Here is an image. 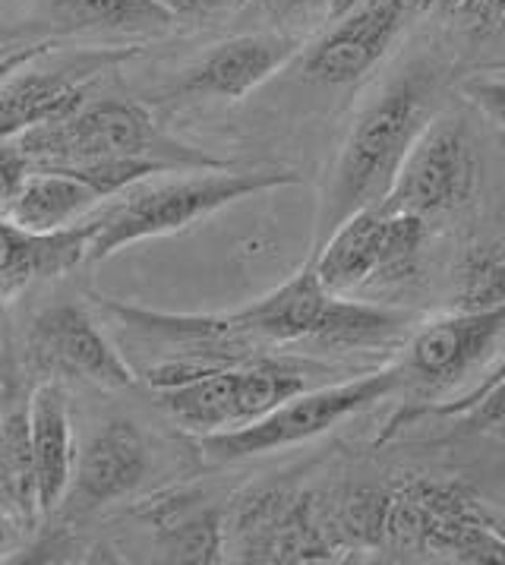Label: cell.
<instances>
[{
    "mask_svg": "<svg viewBox=\"0 0 505 565\" xmlns=\"http://www.w3.org/2000/svg\"><path fill=\"white\" fill-rule=\"evenodd\" d=\"M0 509L20 519L39 515L29 446V407L0 414Z\"/></svg>",
    "mask_w": 505,
    "mask_h": 565,
    "instance_id": "21",
    "label": "cell"
},
{
    "mask_svg": "<svg viewBox=\"0 0 505 565\" xmlns=\"http://www.w3.org/2000/svg\"><path fill=\"white\" fill-rule=\"evenodd\" d=\"M477 183L474 146L455 117H430L398 168L383 209L420 218L452 212L471 200Z\"/></svg>",
    "mask_w": 505,
    "mask_h": 565,
    "instance_id": "7",
    "label": "cell"
},
{
    "mask_svg": "<svg viewBox=\"0 0 505 565\" xmlns=\"http://www.w3.org/2000/svg\"><path fill=\"white\" fill-rule=\"evenodd\" d=\"M67 20L89 29L117 32H161L174 13L161 0H51Z\"/></svg>",
    "mask_w": 505,
    "mask_h": 565,
    "instance_id": "22",
    "label": "cell"
},
{
    "mask_svg": "<svg viewBox=\"0 0 505 565\" xmlns=\"http://www.w3.org/2000/svg\"><path fill=\"white\" fill-rule=\"evenodd\" d=\"M25 174H29V161L20 152L17 139H0V209L17 193Z\"/></svg>",
    "mask_w": 505,
    "mask_h": 565,
    "instance_id": "30",
    "label": "cell"
},
{
    "mask_svg": "<svg viewBox=\"0 0 505 565\" xmlns=\"http://www.w3.org/2000/svg\"><path fill=\"white\" fill-rule=\"evenodd\" d=\"M149 475V449L130 420H115L95 436L73 465L69 502L79 512H93L105 502L133 493Z\"/></svg>",
    "mask_w": 505,
    "mask_h": 565,
    "instance_id": "14",
    "label": "cell"
},
{
    "mask_svg": "<svg viewBox=\"0 0 505 565\" xmlns=\"http://www.w3.org/2000/svg\"><path fill=\"white\" fill-rule=\"evenodd\" d=\"M503 376H505V354H503V361L493 366V373H490V376H486V380H483V383L477 385V388L464 392V395H461V398H455V402H445V405H427V407H420V411H405V414L391 417V424H389V430H386V436H391V433L398 430V427H401L405 420H411V417H420V414H439V417H459V414H464L468 407H471V405H474V402H477V398H481L486 388H493V385L499 383Z\"/></svg>",
    "mask_w": 505,
    "mask_h": 565,
    "instance_id": "27",
    "label": "cell"
},
{
    "mask_svg": "<svg viewBox=\"0 0 505 565\" xmlns=\"http://www.w3.org/2000/svg\"><path fill=\"white\" fill-rule=\"evenodd\" d=\"M98 203H101V196L93 186H86L67 171L29 168V174L17 186V193L7 200V205L0 209V215L25 231L47 234V231L79 225L83 215H89Z\"/></svg>",
    "mask_w": 505,
    "mask_h": 565,
    "instance_id": "20",
    "label": "cell"
},
{
    "mask_svg": "<svg viewBox=\"0 0 505 565\" xmlns=\"http://www.w3.org/2000/svg\"><path fill=\"white\" fill-rule=\"evenodd\" d=\"M17 146L29 161V168L45 164H89L108 159H155L174 171H208L225 168V161L184 146L168 134H161L152 114L137 102L105 98L95 105H83L76 111L32 127L17 136Z\"/></svg>",
    "mask_w": 505,
    "mask_h": 565,
    "instance_id": "3",
    "label": "cell"
},
{
    "mask_svg": "<svg viewBox=\"0 0 505 565\" xmlns=\"http://www.w3.org/2000/svg\"><path fill=\"white\" fill-rule=\"evenodd\" d=\"M505 335V303L490 310H452L417 332L401 366V376L439 392L477 370Z\"/></svg>",
    "mask_w": 505,
    "mask_h": 565,
    "instance_id": "10",
    "label": "cell"
},
{
    "mask_svg": "<svg viewBox=\"0 0 505 565\" xmlns=\"http://www.w3.org/2000/svg\"><path fill=\"white\" fill-rule=\"evenodd\" d=\"M401 383H405L401 366H389L379 373H367L361 380L325 385V388H313V392L303 388L247 427L200 436V449L212 461H240V458H253V455L276 452L284 446H298V443H307L320 433L332 430L339 420H345L351 414L383 402Z\"/></svg>",
    "mask_w": 505,
    "mask_h": 565,
    "instance_id": "5",
    "label": "cell"
},
{
    "mask_svg": "<svg viewBox=\"0 0 505 565\" xmlns=\"http://www.w3.org/2000/svg\"><path fill=\"white\" fill-rule=\"evenodd\" d=\"M389 244V212L383 205H367L347 215L322 241L313 269L332 295H351L369 281H383Z\"/></svg>",
    "mask_w": 505,
    "mask_h": 565,
    "instance_id": "15",
    "label": "cell"
},
{
    "mask_svg": "<svg viewBox=\"0 0 505 565\" xmlns=\"http://www.w3.org/2000/svg\"><path fill=\"white\" fill-rule=\"evenodd\" d=\"M383 543L395 553H433L455 563L505 565V541L459 487L413 480L395 490Z\"/></svg>",
    "mask_w": 505,
    "mask_h": 565,
    "instance_id": "6",
    "label": "cell"
},
{
    "mask_svg": "<svg viewBox=\"0 0 505 565\" xmlns=\"http://www.w3.org/2000/svg\"><path fill=\"white\" fill-rule=\"evenodd\" d=\"M0 303H3V300H0Z\"/></svg>",
    "mask_w": 505,
    "mask_h": 565,
    "instance_id": "37",
    "label": "cell"
},
{
    "mask_svg": "<svg viewBox=\"0 0 505 565\" xmlns=\"http://www.w3.org/2000/svg\"><path fill=\"white\" fill-rule=\"evenodd\" d=\"M32 361L51 376L86 380L101 388H133L139 383L137 370L95 326V319L76 307H51L35 317L29 332Z\"/></svg>",
    "mask_w": 505,
    "mask_h": 565,
    "instance_id": "9",
    "label": "cell"
},
{
    "mask_svg": "<svg viewBox=\"0 0 505 565\" xmlns=\"http://www.w3.org/2000/svg\"><path fill=\"white\" fill-rule=\"evenodd\" d=\"M7 527H10V515L0 509V550H3V543H7Z\"/></svg>",
    "mask_w": 505,
    "mask_h": 565,
    "instance_id": "35",
    "label": "cell"
},
{
    "mask_svg": "<svg viewBox=\"0 0 505 565\" xmlns=\"http://www.w3.org/2000/svg\"><path fill=\"white\" fill-rule=\"evenodd\" d=\"M108 64V57H98L93 64L57 70H13L0 79V139H17L32 127L64 120L76 108L86 105V92L95 73Z\"/></svg>",
    "mask_w": 505,
    "mask_h": 565,
    "instance_id": "12",
    "label": "cell"
},
{
    "mask_svg": "<svg viewBox=\"0 0 505 565\" xmlns=\"http://www.w3.org/2000/svg\"><path fill=\"white\" fill-rule=\"evenodd\" d=\"M230 546L244 563H329L335 543L313 499L291 490H259L244 499L230 524Z\"/></svg>",
    "mask_w": 505,
    "mask_h": 565,
    "instance_id": "8",
    "label": "cell"
},
{
    "mask_svg": "<svg viewBox=\"0 0 505 565\" xmlns=\"http://www.w3.org/2000/svg\"><path fill=\"white\" fill-rule=\"evenodd\" d=\"M294 42L284 35H240L215 45L206 57L190 70L184 89L190 95H212V98H244L247 92L262 86L276 70H281Z\"/></svg>",
    "mask_w": 505,
    "mask_h": 565,
    "instance_id": "17",
    "label": "cell"
},
{
    "mask_svg": "<svg viewBox=\"0 0 505 565\" xmlns=\"http://www.w3.org/2000/svg\"><path fill=\"white\" fill-rule=\"evenodd\" d=\"M503 142H505V130H503Z\"/></svg>",
    "mask_w": 505,
    "mask_h": 565,
    "instance_id": "36",
    "label": "cell"
},
{
    "mask_svg": "<svg viewBox=\"0 0 505 565\" xmlns=\"http://www.w3.org/2000/svg\"><path fill=\"white\" fill-rule=\"evenodd\" d=\"M464 95L481 108L499 130H505V79H471Z\"/></svg>",
    "mask_w": 505,
    "mask_h": 565,
    "instance_id": "29",
    "label": "cell"
},
{
    "mask_svg": "<svg viewBox=\"0 0 505 565\" xmlns=\"http://www.w3.org/2000/svg\"><path fill=\"white\" fill-rule=\"evenodd\" d=\"M445 10L474 29H493L505 20V0H442Z\"/></svg>",
    "mask_w": 505,
    "mask_h": 565,
    "instance_id": "28",
    "label": "cell"
},
{
    "mask_svg": "<svg viewBox=\"0 0 505 565\" xmlns=\"http://www.w3.org/2000/svg\"><path fill=\"white\" fill-rule=\"evenodd\" d=\"M332 291H325L320 275L310 266L278 285L272 295L253 300L250 307L228 313L230 329L240 339L253 341H276V344H291V341H316L322 332V322L332 307Z\"/></svg>",
    "mask_w": 505,
    "mask_h": 565,
    "instance_id": "13",
    "label": "cell"
},
{
    "mask_svg": "<svg viewBox=\"0 0 505 565\" xmlns=\"http://www.w3.org/2000/svg\"><path fill=\"white\" fill-rule=\"evenodd\" d=\"M269 7L278 17H303L320 7H329V0H269Z\"/></svg>",
    "mask_w": 505,
    "mask_h": 565,
    "instance_id": "31",
    "label": "cell"
},
{
    "mask_svg": "<svg viewBox=\"0 0 505 565\" xmlns=\"http://www.w3.org/2000/svg\"><path fill=\"white\" fill-rule=\"evenodd\" d=\"M307 388V370L294 361L259 358L212 370L193 383L155 392L159 407L193 436L247 427Z\"/></svg>",
    "mask_w": 505,
    "mask_h": 565,
    "instance_id": "4",
    "label": "cell"
},
{
    "mask_svg": "<svg viewBox=\"0 0 505 565\" xmlns=\"http://www.w3.org/2000/svg\"><path fill=\"white\" fill-rule=\"evenodd\" d=\"M300 181L303 178L291 168H259V171L208 168V171H193V178L184 181H139L130 190H123L117 203L93 215V237L86 247V259L89 263L108 259L127 244L174 234L237 200L278 186H294Z\"/></svg>",
    "mask_w": 505,
    "mask_h": 565,
    "instance_id": "1",
    "label": "cell"
},
{
    "mask_svg": "<svg viewBox=\"0 0 505 565\" xmlns=\"http://www.w3.org/2000/svg\"><path fill=\"white\" fill-rule=\"evenodd\" d=\"M430 3L433 0H367L345 20H339V25L307 54V76L329 86L361 79L369 67L379 64L413 13Z\"/></svg>",
    "mask_w": 505,
    "mask_h": 565,
    "instance_id": "11",
    "label": "cell"
},
{
    "mask_svg": "<svg viewBox=\"0 0 505 565\" xmlns=\"http://www.w3.org/2000/svg\"><path fill=\"white\" fill-rule=\"evenodd\" d=\"M405 317L373 307V303H357L347 297L335 295L329 317L322 322L320 344L325 348H364V344H383L401 329Z\"/></svg>",
    "mask_w": 505,
    "mask_h": 565,
    "instance_id": "23",
    "label": "cell"
},
{
    "mask_svg": "<svg viewBox=\"0 0 505 565\" xmlns=\"http://www.w3.org/2000/svg\"><path fill=\"white\" fill-rule=\"evenodd\" d=\"M29 446L39 515H51L67 499L73 480V433L67 398L57 383H42L29 398Z\"/></svg>",
    "mask_w": 505,
    "mask_h": 565,
    "instance_id": "18",
    "label": "cell"
},
{
    "mask_svg": "<svg viewBox=\"0 0 505 565\" xmlns=\"http://www.w3.org/2000/svg\"><path fill=\"white\" fill-rule=\"evenodd\" d=\"M391 493L386 490H354L345 502V531L354 541L367 546H383V531H386V515H389Z\"/></svg>",
    "mask_w": 505,
    "mask_h": 565,
    "instance_id": "25",
    "label": "cell"
},
{
    "mask_svg": "<svg viewBox=\"0 0 505 565\" xmlns=\"http://www.w3.org/2000/svg\"><path fill=\"white\" fill-rule=\"evenodd\" d=\"M174 17H196V13H206L212 7H218L222 0H161Z\"/></svg>",
    "mask_w": 505,
    "mask_h": 565,
    "instance_id": "33",
    "label": "cell"
},
{
    "mask_svg": "<svg viewBox=\"0 0 505 565\" xmlns=\"http://www.w3.org/2000/svg\"><path fill=\"white\" fill-rule=\"evenodd\" d=\"M464 427L474 433H503L505 436V376L493 388H486L464 414Z\"/></svg>",
    "mask_w": 505,
    "mask_h": 565,
    "instance_id": "26",
    "label": "cell"
},
{
    "mask_svg": "<svg viewBox=\"0 0 505 565\" xmlns=\"http://www.w3.org/2000/svg\"><path fill=\"white\" fill-rule=\"evenodd\" d=\"M93 218L83 225L35 234L0 215V300L20 295L32 281L57 278L86 259Z\"/></svg>",
    "mask_w": 505,
    "mask_h": 565,
    "instance_id": "16",
    "label": "cell"
},
{
    "mask_svg": "<svg viewBox=\"0 0 505 565\" xmlns=\"http://www.w3.org/2000/svg\"><path fill=\"white\" fill-rule=\"evenodd\" d=\"M142 519L155 527V550L168 563H218L225 550V527L200 493H168L149 502Z\"/></svg>",
    "mask_w": 505,
    "mask_h": 565,
    "instance_id": "19",
    "label": "cell"
},
{
    "mask_svg": "<svg viewBox=\"0 0 505 565\" xmlns=\"http://www.w3.org/2000/svg\"><path fill=\"white\" fill-rule=\"evenodd\" d=\"M430 120L427 95L413 79H398L361 114L332 168L320 209V241L357 209L383 205L413 139Z\"/></svg>",
    "mask_w": 505,
    "mask_h": 565,
    "instance_id": "2",
    "label": "cell"
},
{
    "mask_svg": "<svg viewBox=\"0 0 505 565\" xmlns=\"http://www.w3.org/2000/svg\"><path fill=\"white\" fill-rule=\"evenodd\" d=\"M455 310H490L505 303V253L474 247L455 269Z\"/></svg>",
    "mask_w": 505,
    "mask_h": 565,
    "instance_id": "24",
    "label": "cell"
},
{
    "mask_svg": "<svg viewBox=\"0 0 505 565\" xmlns=\"http://www.w3.org/2000/svg\"><path fill=\"white\" fill-rule=\"evenodd\" d=\"M367 0H329V20L332 23H339V20H345L347 13H354L357 7H364Z\"/></svg>",
    "mask_w": 505,
    "mask_h": 565,
    "instance_id": "34",
    "label": "cell"
},
{
    "mask_svg": "<svg viewBox=\"0 0 505 565\" xmlns=\"http://www.w3.org/2000/svg\"><path fill=\"white\" fill-rule=\"evenodd\" d=\"M45 47L47 45H35V47H23V51H17V54H3V57H0V79H3V76H10L13 70L25 67L29 61L42 57V54H45Z\"/></svg>",
    "mask_w": 505,
    "mask_h": 565,
    "instance_id": "32",
    "label": "cell"
}]
</instances>
